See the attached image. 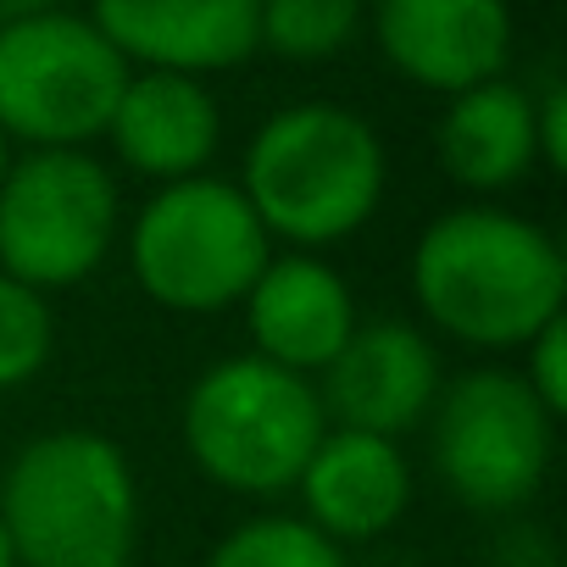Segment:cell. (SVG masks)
<instances>
[{"instance_id":"6da1fadb","label":"cell","mask_w":567,"mask_h":567,"mask_svg":"<svg viewBox=\"0 0 567 567\" xmlns=\"http://www.w3.org/2000/svg\"><path fill=\"white\" fill-rule=\"evenodd\" d=\"M406 290L434 334L467 351H523L567 307V256L545 223L462 200L417 234Z\"/></svg>"},{"instance_id":"7a4b0ae2","label":"cell","mask_w":567,"mask_h":567,"mask_svg":"<svg viewBox=\"0 0 567 567\" xmlns=\"http://www.w3.org/2000/svg\"><path fill=\"white\" fill-rule=\"evenodd\" d=\"M239 195L267 239L323 256L357 239L390 189V151L379 128L340 101H296L261 117L239 162Z\"/></svg>"},{"instance_id":"3957f363","label":"cell","mask_w":567,"mask_h":567,"mask_svg":"<svg viewBox=\"0 0 567 567\" xmlns=\"http://www.w3.org/2000/svg\"><path fill=\"white\" fill-rule=\"evenodd\" d=\"M0 528L18 567H134L140 478L101 429H45L0 473Z\"/></svg>"},{"instance_id":"277c9868","label":"cell","mask_w":567,"mask_h":567,"mask_svg":"<svg viewBox=\"0 0 567 567\" xmlns=\"http://www.w3.org/2000/svg\"><path fill=\"white\" fill-rule=\"evenodd\" d=\"M178 434L195 473L223 495L284 501L296 495V478L329 434V417L312 379L239 351L212 362L184 390Z\"/></svg>"},{"instance_id":"5b68a950","label":"cell","mask_w":567,"mask_h":567,"mask_svg":"<svg viewBox=\"0 0 567 567\" xmlns=\"http://www.w3.org/2000/svg\"><path fill=\"white\" fill-rule=\"evenodd\" d=\"M123 250L140 296L173 318L234 312L272 261V239L239 184L212 173L151 189V200L128 217Z\"/></svg>"},{"instance_id":"8992f818","label":"cell","mask_w":567,"mask_h":567,"mask_svg":"<svg viewBox=\"0 0 567 567\" xmlns=\"http://www.w3.org/2000/svg\"><path fill=\"white\" fill-rule=\"evenodd\" d=\"M123 234L117 173L95 151H23L0 178V272L40 296L95 278Z\"/></svg>"},{"instance_id":"52a82bcc","label":"cell","mask_w":567,"mask_h":567,"mask_svg":"<svg viewBox=\"0 0 567 567\" xmlns=\"http://www.w3.org/2000/svg\"><path fill=\"white\" fill-rule=\"evenodd\" d=\"M556 417L528 395L517 368H467L440 384L429 412V462L445 495L467 512H517L545 489Z\"/></svg>"},{"instance_id":"ba28073f","label":"cell","mask_w":567,"mask_h":567,"mask_svg":"<svg viewBox=\"0 0 567 567\" xmlns=\"http://www.w3.org/2000/svg\"><path fill=\"white\" fill-rule=\"evenodd\" d=\"M128 62L79 12L0 23V134L29 151H90L128 84Z\"/></svg>"},{"instance_id":"9c48e42d","label":"cell","mask_w":567,"mask_h":567,"mask_svg":"<svg viewBox=\"0 0 567 567\" xmlns=\"http://www.w3.org/2000/svg\"><path fill=\"white\" fill-rule=\"evenodd\" d=\"M329 429H357L379 440H401L429 423L445 368L434 334L406 318H368L346 340V351L312 379Z\"/></svg>"},{"instance_id":"30bf717a","label":"cell","mask_w":567,"mask_h":567,"mask_svg":"<svg viewBox=\"0 0 567 567\" xmlns=\"http://www.w3.org/2000/svg\"><path fill=\"white\" fill-rule=\"evenodd\" d=\"M373 40L390 73L429 95H462L506 79L512 7L506 0H373Z\"/></svg>"},{"instance_id":"8fae6325","label":"cell","mask_w":567,"mask_h":567,"mask_svg":"<svg viewBox=\"0 0 567 567\" xmlns=\"http://www.w3.org/2000/svg\"><path fill=\"white\" fill-rule=\"evenodd\" d=\"M239 312H245L250 357L301 379H318L362 323L351 278L312 250H272Z\"/></svg>"},{"instance_id":"7c38bea8","label":"cell","mask_w":567,"mask_h":567,"mask_svg":"<svg viewBox=\"0 0 567 567\" xmlns=\"http://www.w3.org/2000/svg\"><path fill=\"white\" fill-rule=\"evenodd\" d=\"M261 0H90V23L134 73L212 79L256 56Z\"/></svg>"},{"instance_id":"4fadbf2b","label":"cell","mask_w":567,"mask_h":567,"mask_svg":"<svg viewBox=\"0 0 567 567\" xmlns=\"http://www.w3.org/2000/svg\"><path fill=\"white\" fill-rule=\"evenodd\" d=\"M412 489H417V478H412L401 440L329 429L296 478V495H301L296 517L312 523L340 550H351V545L384 539L406 517Z\"/></svg>"},{"instance_id":"5bb4252c","label":"cell","mask_w":567,"mask_h":567,"mask_svg":"<svg viewBox=\"0 0 567 567\" xmlns=\"http://www.w3.org/2000/svg\"><path fill=\"white\" fill-rule=\"evenodd\" d=\"M123 173L145 184H178L200 178L223 145V106L206 90V79L184 73H128L112 123L101 134Z\"/></svg>"},{"instance_id":"9a60e30c","label":"cell","mask_w":567,"mask_h":567,"mask_svg":"<svg viewBox=\"0 0 567 567\" xmlns=\"http://www.w3.org/2000/svg\"><path fill=\"white\" fill-rule=\"evenodd\" d=\"M434 151H440V167L451 173V184L467 189L473 200L517 189L539 167L534 90H523L512 79H489V84L451 95L445 117L434 128Z\"/></svg>"},{"instance_id":"2e32d148","label":"cell","mask_w":567,"mask_h":567,"mask_svg":"<svg viewBox=\"0 0 567 567\" xmlns=\"http://www.w3.org/2000/svg\"><path fill=\"white\" fill-rule=\"evenodd\" d=\"M362 0H261L256 7V51L278 62H329L362 34Z\"/></svg>"},{"instance_id":"e0dca14e","label":"cell","mask_w":567,"mask_h":567,"mask_svg":"<svg viewBox=\"0 0 567 567\" xmlns=\"http://www.w3.org/2000/svg\"><path fill=\"white\" fill-rule=\"evenodd\" d=\"M200 567H351V556L296 512H256L234 523Z\"/></svg>"},{"instance_id":"ac0fdd59","label":"cell","mask_w":567,"mask_h":567,"mask_svg":"<svg viewBox=\"0 0 567 567\" xmlns=\"http://www.w3.org/2000/svg\"><path fill=\"white\" fill-rule=\"evenodd\" d=\"M56 357V312L51 296L0 272V390H23Z\"/></svg>"},{"instance_id":"d6986e66","label":"cell","mask_w":567,"mask_h":567,"mask_svg":"<svg viewBox=\"0 0 567 567\" xmlns=\"http://www.w3.org/2000/svg\"><path fill=\"white\" fill-rule=\"evenodd\" d=\"M517 379L528 384V395L561 423L567 417V312L556 323H545L528 346H523V368Z\"/></svg>"},{"instance_id":"ffe728a7","label":"cell","mask_w":567,"mask_h":567,"mask_svg":"<svg viewBox=\"0 0 567 567\" xmlns=\"http://www.w3.org/2000/svg\"><path fill=\"white\" fill-rule=\"evenodd\" d=\"M534 145H539L545 173L567 167V84L561 79H545V90H534Z\"/></svg>"},{"instance_id":"44dd1931","label":"cell","mask_w":567,"mask_h":567,"mask_svg":"<svg viewBox=\"0 0 567 567\" xmlns=\"http://www.w3.org/2000/svg\"><path fill=\"white\" fill-rule=\"evenodd\" d=\"M51 7H62V0H0V23H18V18H34Z\"/></svg>"},{"instance_id":"7402d4cb","label":"cell","mask_w":567,"mask_h":567,"mask_svg":"<svg viewBox=\"0 0 567 567\" xmlns=\"http://www.w3.org/2000/svg\"><path fill=\"white\" fill-rule=\"evenodd\" d=\"M0 567H18V550H12V534L0 528Z\"/></svg>"},{"instance_id":"603a6c76","label":"cell","mask_w":567,"mask_h":567,"mask_svg":"<svg viewBox=\"0 0 567 567\" xmlns=\"http://www.w3.org/2000/svg\"><path fill=\"white\" fill-rule=\"evenodd\" d=\"M7 167H12V140L0 134V178H7Z\"/></svg>"}]
</instances>
